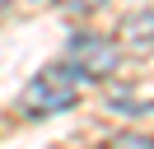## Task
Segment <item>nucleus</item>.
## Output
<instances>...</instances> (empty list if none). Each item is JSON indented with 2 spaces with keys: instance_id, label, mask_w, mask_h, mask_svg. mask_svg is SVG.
Wrapping results in <instances>:
<instances>
[{
  "instance_id": "obj_1",
  "label": "nucleus",
  "mask_w": 154,
  "mask_h": 149,
  "mask_svg": "<svg viewBox=\"0 0 154 149\" xmlns=\"http://www.w3.org/2000/svg\"><path fill=\"white\" fill-rule=\"evenodd\" d=\"M84 93V74L75 65H47L38 70L19 93V112L28 121H42V117H56V112H70Z\"/></svg>"
},
{
  "instance_id": "obj_2",
  "label": "nucleus",
  "mask_w": 154,
  "mask_h": 149,
  "mask_svg": "<svg viewBox=\"0 0 154 149\" xmlns=\"http://www.w3.org/2000/svg\"><path fill=\"white\" fill-rule=\"evenodd\" d=\"M66 56L84 79H112L117 65H122V47L112 37H103V33H70Z\"/></svg>"
},
{
  "instance_id": "obj_3",
  "label": "nucleus",
  "mask_w": 154,
  "mask_h": 149,
  "mask_svg": "<svg viewBox=\"0 0 154 149\" xmlns=\"http://www.w3.org/2000/svg\"><path fill=\"white\" fill-rule=\"evenodd\" d=\"M107 107L122 112V117H149L154 112V89H117L107 98Z\"/></svg>"
},
{
  "instance_id": "obj_4",
  "label": "nucleus",
  "mask_w": 154,
  "mask_h": 149,
  "mask_svg": "<svg viewBox=\"0 0 154 149\" xmlns=\"http://www.w3.org/2000/svg\"><path fill=\"white\" fill-rule=\"evenodd\" d=\"M122 37H126V47H154V9H135L131 19L122 23Z\"/></svg>"
},
{
  "instance_id": "obj_5",
  "label": "nucleus",
  "mask_w": 154,
  "mask_h": 149,
  "mask_svg": "<svg viewBox=\"0 0 154 149\" xmlns=\"http://www.w3.org/2000/svg\"><path fill=\"white\" fill-rule=\"evenodd\" d=\"M107 0H66V9L70 14H94V9H103Z\"/></svg>"
}]
</instances>
